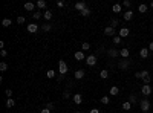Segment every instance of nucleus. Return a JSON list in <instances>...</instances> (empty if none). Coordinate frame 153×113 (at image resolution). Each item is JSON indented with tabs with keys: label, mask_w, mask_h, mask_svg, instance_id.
I'll return each mask as SVG.
<instances>
[{
	"label": "nucleus",
	"mask_w": 153,
	"mask_h": 113,
	"mask_svg": "<svg viewBox=\"0 0 153 113\" xmlns=\"http://www.w3.org/2000/svg\"><path fill=\"white\" fill-rule=\"evenodd\" d=\"M139 107H141V112L147 113L150 110V101H149L147 98H142V99L139 101Z\"/></svg>",
	"instance_id": "obj_1"
},
{
	"label": "nucleus",
	"mask_w": 153,
	"mask_h": 113,
	"mask_svg": "<svg viewBox=\"0 0 153 113\" xmlns=\"http://www.w3.org/2000/svg\"><path fill=\"white\" fill-rule=\"evenodd\" d=\"M58 73H61V75L68 73V64H66V61H63V60L58 61Z\"/></svg>",
	"instance_id": "obj_2"
},
{
	"label": "nucleus",
	"mask_w": 153,
	"mask_h": 113,
	"mask_svg": "<svg viewBox=\"0 0 153 113\" xmlns=\"http://www.w3.org/2000/svg\"><path fill=\"white\" fill-rule=\"evenodd\" d=\"M130 66H132V61H130L129 58H126V60H122V61H119L118 63V67L119 69H122V70H127Z\"/></svg>",
	"instance_id": "obj_3"
},
{
	"label": "nucleus",
	"mask_w": 153,
	"mask_h": 113,
	"mask_svg": "<svg viewBox=\"0 0 153 113\" xmlns=\"http://www.w3.org/2000/svg\"><path fill=\"white\" fill-rule=\"evenodd\" d=\"M152 87H150V84H144L142 87H141V93L144 95V96H150L152 95Z\"/></svg>",
	"instance_id": "obj_4"
},
{
	"label": "nucleus",
	"mask_w": 153,
	"mask_h": 113,
	"mask_svg": "<svg viewBox=\"0 0 153 113\" xmlns=\"http://www.w3.org/2000/svg\"><path fill=\"white\" fill-rule=\"evenodd\" d=\"M74 57H75V60H77V61H84L86 58H87V57L84 55V52H83V50L75 52V55H74Z\"/></svg>",
	"instance_id": "obj_5"
},
{
	"label": "nucleus",
	"mask_w": 153,
	"mask_h": 113,
	"mask_svg": "<svg viewBox=\"0 0 153 113\" xmlns=\"http://www.w3.org/2000/svg\"><path fill=\"white\" fill-rule=\"evenodd\" d=\"M86 63H87V66H90V67L95 66L97 64V57H95V55H89V57L86 58Z\"/></svg>",
	"instance_id": "obj_6"
},
{
	"label": "nucleus",
	"mask_w": 153,
	"mask_h": 113,
	"mask_svg": "<svg viewBox=\"0 0 153 113\" xmlns=\"http://www.w3.org/2000/svg\"><path fill=\"white\" fill-rule=\"evenodd\" d=\"M149 55H150V50H149V48H142L141 50H139V57L141 58H149Z\"/></svg>",
	"instance_id": "obj_7"
},
{
	"label": "nucleus",
	"mask_w": 153,
	"mask_h": 113,
	"mask_svg": "<svg viewBox=\"0 0 153 113\" xmlns=\"http://www.w3.org/2000/svg\"><path fill=\"white\" fill-rule=\"evenodd\" d=\"M107 55L112 58H116L119 57V49H107Z\"/></svg>",
	"instance_id": "obj_8"
},
{
	"label": "nucleus",
	"mask_w": 153,
	"mask_h": 113,
	"mask_svg": "<svg viewBox=\"0 0 153 113\" xmlns=\"http://www.w3.org/2000/svg\"><path fill=\"white\" fill-rule=\"evenodd\" d=\"M122 17H124V20H126V21H130V20L133 18V11H132V9H127V11L122 14Z\"/></svg>",
	"instance_id": "obj_9"
},
{
	"label": "nucleus",
	"mask_w": 153,
	"mask_h": 113,
	"mask_svg": "<svg viewBox=\"0 0 153 113\" xmlns=\"http://www.w3.org/2000/svg\"><path fill=\"white\" fill-rule=\"evenodd\" d=\"M129 34H130V29H129V28H126V26H124V28H119V37H121V38H122V37H127V35H129Z\"/></svg>",
	"instance_id": "obj_10"
},
{
	"label": "nucleus",
	"mask_w": 153,
	"mask_h": 113,
	"mask_svg": "<svg viewBox=\"0 0 153 113\" xmlns=\"http://www.w3.org/2000/svg\"><path fill=\"white\" fill-rule=\"evenodd\" d=\"M86 8H87V6H86V2H77V3H75V9L80 11V12H81L83 9H86Z\"/></svg>",
	"instance_id": "obj_11"
},
{
	"label": "nucleus",
	"mask_w": 153,
	"mask_h": 113,
	"mask_svg": "<svg viewBox=\"0 0 153 113\" xmlns=\"http://www.w3.org/2000/svg\"><path fill=\"white\" fill-rule=\"evenodd\" d=\"M84 75H86V72H84V70H81V69H78V70L74 73L75 80H81V78H84Z\"/></svg>",
	"instance_id": "obj_12"
},
{
	"label": "nucleus",
	"mask_w": 153,
	"mask_h": 113,
	"mask_svg": "<svg viewBox=\"0 0 153 113\" xmlns=\"http://www.w3.org/2000/svg\"><path fill=\"white\" fill-rule=\"evenodd\" d=\"M37 31H38V25H35V23H31V25H28V32L35 34Z\"/></svg>",
	"instance_id": "obj_13"
},
{
	"label": "nucleus",
	"mask_w": 153,
	"mask_h": 113,
	"mask_svg": "<svg viewBox=\"0 0 153 113\" xmlns=\"http://www.w3.org/2000/svg\"><path fill=\"white\" fill-rule=\"evenodd\" d=\"M119 55L126 60V58H129V57H130V50H129L127 48H126V49H121V50H119Z\"/></svg>",
	"instance_id": "obj_14"
},
{
	"label": "nucleus",
	"mask_w": 153,
	"mask_h": 113,
	"mask_svg": "<svg viewBox=\"0 0 153 113\" xmlns=\"http://www.w3.org/2000/svg\"><path fill=\"white\" fill-rule=\"evenodd\" d=\"M104 34H106V35H109V37H113V35H115V29H113L112 26H106Z\"/></svg>",
	"instance_id": "obj_15"
},
{
	"label": "nucleus",
	"mask_w": 153,
	"mask_h": 113,
	"mask_svg": "<svg viewBox=\"0 0 153 113\" xmlns=\"http://www.w3.org/2000/svg\"><path fill=\"white\" fill-rule=\"evenodd\" d=\"M72 99H74L75 104H81V102H83V96H81L80 93H75V95L72 96Z\"/></svg>",
	"instance_id": "obj_16"
},
{
	"label": "nucleus",
	"mask_w": 153,
	"mask_h": 113,
	"mask_svg": "<svg viewBox=\"0 0 153 113\" xmlns=\"http://www.w3.org/2000/svg\"><path fill=\"white\" fill-rule=\"evenodd\" d=\"M112 11H113V12H115V14H119V12H121V11H122V6H121V5H119V3H115V5H113V6H112Z\"/></svg>",
	"instance_id": "obj_17"
},
{
	"label": "nucleus",
	"mask_w": 153,
	"mask_h": 113,
	"mask_svg": "<svg viewBox=\"0 0 153 113\" xmlns=\"http://www.w3.org/2000/svg\"><path fill=\"white\" fill-rule=\"evenodd\" d=\"M118 93H119V87L118 86H112V87H110V95H112V96H116Z\"/></svg>",
	"instance_id": "obj_18"
},
{
	"label": "nucleus",
	"mask_w": 153,
	"mask_h": 113,
	"mask_svg": "<svg viewBox=\"0 0 153 113\" xmlns=\"http://www.w3.org/2000/svg\"><path fill=\"white\" fill-rule=\"evenodd\" d=\"M147 9H149V6H147L145 3H141V5L138 6V11H139V12H142V14H144V12H147Z\"/></svg>",
	"instance_id": "obj_19"
},
{
	"label": "nucleus",
	"mask_w": 153,
	"mask_h": 113,
	"mask_svg": "<svg viewBox=\"0 0 153 113\" xmlns=\"http://www.w3.org/2000/svg\"><path fill=\"white\" fill-rule=\"evenodd\" d=\"M11 25H12V21H11L9 18H3V20H2V26H3V28H9Z\"/></svg>",
	"instance_id": "obj_20"
},
{
	"label": "nucleus",
	"mask_w": 153,
	"mask_h": 113,
	"mask_svg": "<svg viewBox=\"0 0 153 113\" xmlns=\"http://www.w3.org/2000/svg\"><path fill=\"white\" fill-rule=\"evenodd\" d=\"M122 110H124V112H129V110H132V102L126 101V102L122 104Z\"/></svg>",
	"instance_id": "obj_21"
},
{
	"label": "nucleus",
	"mask_w": 153,
	"mask_h": 113,
	"mask_svg": "<svg viewBox=\"0 0 153 113\" xmlns=\"http://www.w3.org/2000/svg\"><path fill=\"white\" fill-rule=\"evenodd\" d=\"M37 6V5H34V3H31V2H28V3H25V9L26 11H34V8Z\"/></svg>",
	"instance_id": "obj_22"
},
{
	"label": "nucleus",
	"mask_w": 153,
	"mask_h": 113,
	"mask_svg": "<svg viewBox=\"0 0 153 113\" xmlns=\"http://www.w3.org/2000/svg\"><path fill=\"white\" fill-rule=\"evenodd\" d=\"M14 106H16V101H14L12 98H8V99H6V107L11 109V107H14Z\"/></svg>",
	"instance_id": "obj_23"
},
{
	"label": "nucleus",
	"mask_w": 153,
	"mask_h": 113,
	"mask_svg": "<svg viewBox=\"0 0 153 113\" xmlns=\"http://www.w3.org/2000/svg\"><path fill=\"white\" fill-rule=\"evenodd\" d=\"M43 17H45V20H48V21H49V20H52V12L46 9V11L43 12Z\"/></svg>",
	"instance_id": "obj_24"
},
{
	"label": "nucleus",
	"mask_w": 153,
	"mask_h": 113,
	"mask_svg": "<svg viewBox=\"0 0 153 113\" xmlns=\"http://www.w3.org/2000/svg\"><path fill=\"white\" fill-rule=\"evenodd\" d=\"M100 77H101L103 80H106V78H109V70H107V69H103L101 72H100Z\"/></svg>",
	"instance_id": "obj_25"
},
{
	"label": "nucleus",
	"mask_w": 153,
	"mask_h": 113,
	"mask_svg": "<svg viewBox=\"0 0 153 113\" xmlns=\"http://www.w3.org/2000/svg\"><path fill=\"white\" fill-rule=\"evenodd\" d=\"M35 5H37V8H40V9L46 8V2H45V0H38V2L35 3Z\"/></svg>",
	"instance_id": "obj_26"
},
{
	"label": "nucleus",
	"mask_w": 153,
	"mask_h": 113,
	"mask_svg": "<svg viewBox=\"0 0 153 113\" xmlns=\"http://www.w3.org/2000/svg\"><path fill=\"white\" fill-rule=\"evenodd\" d=\"M110 26H112L113 29H115V28H118V26H119V21L116 20V18H112V20H110Z\"/></svg>",
	"instance_id": "obj_27"
},
{
	"label": "nucleus",
	"mask_w": 153,
	"mask_h": 113,
	"mask_svg": "<svg viewBox=\"0 0 153 113\" xmlns=\"http://www.w3.org/2000/svg\"><path fill=\"white\" fill-rule=\"evenodd\" d=\"M109 102H110V98L107 96V95H106V96H103V98H101V104H104V106H107Z\"/></svg>",
	"instance_id": "obj_28"
},
{
	"label": "nucleus",
	"mask_w": 153,
	"mask_h": 113,
	"mask_svg": "<svg viewBox=\"0 0 153 113\" xmlns=\"http://www.w3.org/2000/svg\"><path fill=\"white\" fill-rule=\"evenodd\" d=\"M6 69H8V63H6V61H2V63H0V70L5 72Z\"/></svg>",
	"instance_id": "obj_29"
},
{
	"label": "nucleus",
	"mask_w": 153,
	"mask_h": 113,
	"mask_svg": "<svg viewBox=\"0 0 153 113\" xmlns=\"http://www.w3.org/2000/svg\"><path fill=\"white\" fill-rule=\"evenodd\" d=\"M55 73H57V72H55V70H48V72H46V77H48V78H54V77H55Z\"/></svg>",
	"instance_id": "obj_30"
},
{
	"label": "nucleus",
	"mask_w": 153,
	"mask_h": 113,
	"mask_svg": "<svg viewBox=\"0 0 153 113\" xmlns=\"http://www.w3.org/2000/svg\"><path fill=\"white\" fill-rule=\"evenodd\" d=\"M51 25H48V23H45L43 26H41V31H45V32H48V31H51Z\"/></svg>",
	"instance_id": "obj_31"
},
{
	"label": "nucleus",
	"mask_w": 153,
	"mask_h": 113,
	"mask_svg": "<svg viewBox=\"0 0 153 113\" xmlns=\"http://www.w3.org/2000/svg\"><path fill=\"white\" fill-rule=\"evenodd\" d=\"M80 14H81L83 17H87V16H90V9H89V8H86V9H83V11H81Z\"/></svg>",
	"instance_id": "obj_32"
},
{
	"label": "nucleus",
	"mask_w": 153,
	"mask_h": 113,
	"mask_svg": "<svg viewBox=\"0 0 153 113\" xmlns=\"http://www.w3.org/2000/svg\"><path fill=\"white\" fill-rule=\"evenodd\" d=\"M121 41H122V38L121 37H113V44H121Z\"/></svg>",
	"instance_id": "obj_33"
},
{
	"label": "nucleus",
	"mask_w": 153,
	"mask_h": 113,
	"mask_svg": "<svg viewBox=\"0 0 153 113\" xmlns=\"http://www.w3.org/2000/svg\"><path fill=\"white\" fill-rule=\"evenodd\" d=\"M136 101H138V98H136V95H130V96H129V102H132V104H135Z\"/></svg>",
	"instance_id": "obj_34"
},
{
	"label": "nucleus",
	"mask_w": 153,
	"mask_h": 113,
	"mask_svg": "<svg viewBox=\"0 0 153 113\" xmlns=\"http://www.w3.org/2000/svg\"><path fill=\"white\" fill-rule=\"evenodd\" d=\"M89 49H90V44H89V43H83V44H81V50H83V52H84V50H89Z\"/></svg>",
	"instance_id": "obj_35"
},
{
	"label": "nucleus",
	"mask_w": 153,
	"mask_h": 113,
	"mask_svg": "<svg viewBox=\"0 0 153 113\" xmlns=\"http://www.w3.org/2000/svg\"><path fill=\"white\" fill-rule=\"evenodd\" d=\"M142 81H144V84H150L152 77H150V75H147V77H144V78H142Z\"/></svg>",
	"instance_id": "obj_36"
},
{
	"label": "nucleus",
	"mask_w": 153,
	"mask_h": 113,
	"mask_svg": "<svg viewBox=\"0 0 153 113\" xmlns=\"http://www.w3.org/2000/svg\"><path fill=\"white\" fill-rule=\"evenodd\" d=\"M122 6H126V8H130V6H132L130 0H124V2H122Z\"/></svg>",
	"instance_id": "obj_37"
},
{
	"label": "nucleus",
	"mask_w": 153,
	"mask_h": 113,
	"mask_svg": "<svg viewBox=\"0 0 153 113\" xmlns=\"http://www.w3.org/2000/svg\"><path fill=\"white\" fill-rule=\"evenodd\" d=\"M135 78H138V80H142V70L136 72V73H135Z\"/></svg>",
	"instance_id": "obj_38"
},
{
	"label": "nucleus",
	"mask_w": 153,
	"mask_h": 113,
	"mask_svg": "<svg viewBox=\"0 0 153 113\" xmlns=\"http://www.w3.org/2000/svg\"><path fill=\"white\" fill-rule=\"evenodd\" d=\"M32 16H34L35 20H38V18H41V17H43V14H41V12H34Z\"/></svg>",
	"instance_id": "obj_39"
},
{
	"label": "nucleus",
	"mask_w": 153,
	"mask_h": 113,
	"mask_svg": "<svg viewBox=\"0 0 153 113\" xmlns=\"http://www.w3.org/2000/svg\"><path fill=\"white\" fill-rule=\"evenodd\" d=\"M17 23H18V25H21V23H25V17H23V16L17 17Z\"/></svg>",
	"instance_id": "obj_40"
},
{
	"label": "nucleus",
	"mask_w": 153,
	"mask_h": 113,
	"mask_svg": "<svg viewBox=\"0 0 153 113\" xmlns=\"http://www.w3.org/2000/svg\"><path fill=\"white\" fill-rule=\"evenodd\" d=\"M64 5H66V3H64L63 0H58V2H57V6H58V8H63Z\"/></svg>",
	"instance_id": "obj_41"
},
{
	"label": "nucleus",
	"mask_w": 153,
	"mask_h": 113,
	"mask_svg": "<svg viewBox=\"0 0 153 113\" xmlns=\"http://www.w3.org/2000/svg\"><path fill=\"white\" fill-rule=\"evenodd\" d=\"M6 96H8V98L12 96V90H11V89H6Z\"/></svg>",
	"instance_id": "obj_42"
},
{
	"label": "nucleus",
	"mask_w": 153,
	"mask_h": 113,
	"mask_svg": "<svg viewBox=\"0 0 153 113\" xmlns=\"http://www.w3.org/2000/svg\"><path fill=\"white\" fill-rule=\"evenodd\" d=\"M46 109L52 110V109H54V104H52V102H48V104H46Z\"/></svg>",
	"instance_id": "obj_43"
},
{
	"label": "nucleus",
	"mask_w": 153,
	"mask_h": 113,
	"mask_svg": "<svg viewBox=\"0 0 153 113\" xmlns=\"http://www.w3.org/2000/svg\"><path fill=\"white\" fill-rule=\"evenodd\" d=\"M0 55H2V57H6V55H8V52H6L5 49H2V50H0Z\"/></svg>",
	"instance_id": "obj_44"
},
{
	"label": "nucleus",
	"mask_w": 153,
	"mask_h": 113,
	"mask_svg": "<svg viewBox=\"0 0 153 113\" xmlns=\"http://www.w3.org/2000/svg\"><path fill=\"white\" fill-rule=\"evenodd\" d=\"M40 113H51V110H49V109H46V107H45V109H43V110H40Z\"/></svg>",
	"instance_id": "obj_45"
},
{
	"label": "nucleus",
	"mask_w": 153,
	"mask_h": 113,
	"mask_svg": "<svg viewBox=\"0 0 153 113\" xmlns=\"http://www.w3.org/2000/svg\"><path fill=\"white\" fill-rule=\"evenodd\" d=\"M89 113H100V110H98V109H92Z\"/></svg>",
	"instance_id": "obj_46"
},
{
	"label": "nucleus",
	"mask_w": 153,
	"mask_h": 113,
	"mask_svg": "<svg viewBox=\"0 0 153 113\" xmlns=\"http://www.w3.org/2000/svg\"><path fill=\"white\" fill-rule=\"evenodd\" d=\"M149 50H150V52H153V41L149 44Z\"/></svg>",
	"instance_id": "obj_47"
},
{
	"label": "nucleus",
	"mask_w": 153,
	"mask_h": 113,
	"mask_svg": "<svg viewBox=\"0 0 153 113\" xmlns=\"http://www.w3.org/2000/svg\"><path fill=\"white\" fill-rule=\"evenodd\" d=\"M150 8H153V2H150Z\"/></svg>",
	"instance_id": "obj_48"
},
{
	"label": "nucleus",
	"mask_w": 153,
	"mask_h": 113,
	"mask_svg": "<svg viewBox=\"0 0 153 113\" xmlns=\"http://www.w3.org/2000/svg\"><path fill=\"white\" fill-rule=\"evenodd\" d=\"M75 113H83V112H75Z\"/></svg>",
	"instance_id": "obj_49"
},
{
	"label": "nucleus",
	"mask_w": 153,
	"mask_h": 113,
	"mask_svg": "<svg viewBox=\"0 0 153 113\" xmlns=\"http://www.w3.org/2000/svg\"><path fill=\"white\" fill-rule=\"evenodd\" d=\"M122 113H129V112H122Z\"/></svg>",
	"instance_id": "obj_50"
}]
</instances>
